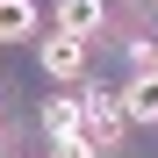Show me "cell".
I'll use <instances>...</instances> for the list:
<instances>
[{
  "label": "cell",
  "instance_id": "7a4b0ae2",
  "mask_svg": "<svg viewBox=\"0 0 158 158\" xmlns=\"http://www.w3.org/2000/svg\"><path fill=\"white\" fill-rule=\"evenodd\" d=\"M79 122H86V137L108 151V144L122 137V101H115V94H101V86H94V94H79Z\"/></svg>",
  "mask_w": 158,
  "mask_h": 158
},
{
  "label": "cell",
  "instance_id": "3957f363",
  "mask_svg": "<svg viewBox=\"0 0 158 158\" xmlns=\"http://www.w3.org/2000/svg\"><path fill=\"white\" fill-rule=\"evenodd\" d=\"M101 22H108V7H101V0H58V29H65V36H86V43H94Z\"/></svg>",
  "mask_w": 158,
  "mask_h": 158
},
{
  "label": "cell",
  "instance_id": "5b68a950",
  "mask_svg": "<svg viewBox=\"0 0 158 158\" xmlns=\"http://www.w3.org/2000/svg\"><path fill=\"white\" fill-rule=\"evenodd\" d=\"M0 43H36V0H0Z\"/></svg>",
  "mask_w": 158,
  "mask_h": 158
},
{
  "label": "cell",
  "instance_id": "8992f818",
  "mask_svg": "<svg viewBox=\"0 0 158 158\" xmlns=\"http://www.w3.org/2000/svg\"><path fill=\"white\" fill-rule=\"evenodd\" d=\"M43 129H50V144H58V137H79V129H86V122H79V101H50V108H43Z\"/></svg>",
  "mask_w": 158,
  "mask_h": 158
},
{
  "label": "cell",
  "instance_id": "ba28073f",
  "mask_svg": "<svg viewBox=\"0 0 158 158\" xmlns=\"http://www.w3.org/2000/svg\"><path fill=\"white\" fill-rule=\"evenodd\" d=\"M151 79H158V58H151Z\"/></svg>",
  "mask_w": 158,
  "mask_h": 158
},
{
  "label": "cell",
  "instance_id": "52a82bcc",
  "mask_svg": "<svg viewBox=\"0 0 158 158\" xmlns=\"http://www.w3.org/2000/svg\"><path fill=\"white\" fill-rule=\"evenodd\" d=\"M50 151H58V158H101V144L86 137V129H79V137H58V144H50Z\"/></svg>",
  "mask_w": 158,
  "mask_h": 158
},
{
  "label": "cell",
  "instance_id": "277c9868",
  "mask_svg": "<svg viewBox=\"0 0 158 158\" xmlns=\"http://www.w3.org/2000/svg\"><path fill=\"white\" fill-rule=\"evenodd\" d=\"M115 101H122V122H158V79H151V72H144V79H129Z\"/></svg>",
  "mask_w": 158,
  "mask_h": 158
},
{
  "label": "cell",
  "instance_id": "6da1fadb",
  "mask_svg": "<svg viewBox=\"0 0 158 158\" xmlns=\"http://www.w3.org/2000/svg\"><path fill=\"white\" fill-rule=\"evenodd\" d=\"M36 65L50 79H79V72H86V36H65V29L36 36Z\"/></svg>",
  "mask_w": 158,
  "mask_h": 158
}]
</instances>
